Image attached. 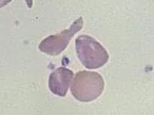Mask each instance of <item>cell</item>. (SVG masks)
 <instances>
[{"mask_svg": "<svg viewBox=\"0 0 154 115\" xmlns=\"http://www.w3.org/2000/svg\"><path fill=\"white\" fill-rule=\"evenodd\" d=\"M104 89V81L99 73L80 71L72 81L71 93L77 100L90 102L99 97Z\"/></svg>", "mask_w": 154, "mask_h": 115, "instance_id": "obj_1", "label": "cell"}, {"mask_svg": "<svg viewBox=\"0 0 154 115\" xmlns=\"http://www.w3.org/2000/svg\"><path fill=\"white\" fill-rule=\"evenodd\" d=\"M76 51L82 64L88 69H97L108 62L106 50L98 41L88 36H80L76 39Z\"/></svg>", "mask_w": 154, "mask_h": 115, "instance_id": "obj_2", "label": "cell"}, {"mask_svg": "<svg viewBox=\"0 0 154 115\" xmlns=\"http://www.w3.org/2000/svg\"><path fill=\"white\" fill-rule=\"evenodd\" d=\"M83 26V17H80L72 23L69 29H66L59 34L50 36L44 39L39 45V48L49 55H57L67 48L71 39L81 30Z\"/></svg>", "mask_w": 154, "mask_h": 115, "instance_id": "obj_3", "label": "cell"}, {"mask_svg": "<svg viewBox=\"0 0 154 115\" xmlns=\"http://www.w3.org/2000/svg\"><path fill=\"white\" fill-rule=\"evenodd\" d=\"M73 73L66 67H59L51 73L49 80L50 91L54 94L65 96L73 78Z\"/></svg>", "mask_w": 154, "mask_h": 115, "instance_id": "obj_4", "label": "cell"}, {"mask_svg": "<svg viewBox=\"0 0 154 115\" xmlns=\"http://www.w3.org/2000/svg\"><path fill=\"white\" fill-rule=\"evenodd\" d=\"M10 2H11V0H0V8L5 6Z\"/></svg>", "mask_w": 154, "mask_h": 115, "instance_id": "obj_5", "label": "cell"}, {"mask_svg": "<svg viewBox=\"0 0 154 115\" xmlns=\"http://www.w3.org/2000/svg\"><path fill=\"white\" fill-rule=\"evenodd\" d=\"M27 4H28V7H30V8H31L32 6V4H33V0H26Z\"/></svg>", "mask_w": 154, "mask_h": 115, "instance_id": "obj_6", "label": "cell"}]
</instances>
